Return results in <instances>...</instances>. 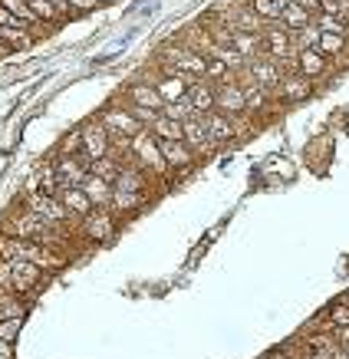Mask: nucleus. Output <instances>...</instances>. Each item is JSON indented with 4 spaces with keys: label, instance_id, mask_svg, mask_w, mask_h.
Here are the masks:
<instances>
[{
    "label": "nucleus",
    "instance_id": "38",
    "mask_svg": "<svg viewBox=\"0 0 349 359\" xmlns=\"http://www.w3.org/2000/svg\"><path fill=\"white\" fill-rule=\"evenodd\" d=\"M27 4H30V11L36 13V17H40L43 23H50V20H56V17H60V13H56V7L50 4V0H27Z\"/></svg>",
    "mask_w": 349,
    "mask_h": 359
},
{
    "label": "nucleus",
    "instance_id": "39",
    "mask_svg": "<svg viewBox=\"0 0 349 359\" xmlns=\"http://www.w3.org/2000/svg\"><path fill=\"white\" fill-rule=\"evenodd\" d=\"M327 316H329V323H333V327H349V300L346 304H336Z\"/></svg>",
    "mask_w": 349,
    "mask_h": 359
},
{
    "label": "nucleus",
    "instance_id": "18",
    "mask_svg": "<svg viewBox=\"0 0 349 359\" xmlns=\"http://www.w3.org/2000/svg\"><path fill=\"white\" fill-rule=\"evenodd\" d=\"M329 60L323 53H317V50H296V73L306 79H320L323 73H327Z\"/></svg>",
    "mask_w": 349,
    "mask_h": 359
},
{
    "label": "nucleus",
    "instance_id": "37",
    "mask_svg": "<svg viewBox=\"0 0 349 359\" xmlns=\"http://www.w3.org/2000/svg\"><path fill=\"white\" fill-rule=\"evenodd\" d=\"M313 23L320 27V33H336V36H349V27L339 17H327V13H317Z\"/></svg>",
    "mask_w": 349,
    "mask_h": 359
},
{
    "label": "nucleus",
    "instance_id": "30",
    "mask_svg": "<svg viewBox=\"0 0 349 359\" xmlns=\"http://www.w3.org/2000/svg\"><path fill=\"white\" fill-rule=\"evenodd\" d=\"M119 172H122V165L116 162V155H106V158L89 162V175H99V178H106V182H116Z\"/></svg>",
    "mask_w": 349,
    "mask_h": 359
},
{
    "label": "nucleus",
    "instance_id": "33",
    "mask_svg": "<svg viewBox=\"0 0 349 359\" xmlns=\"http://www.w3.org/2000/svg\"><path fill=\"white\" fill-rule=\"evenodd\" d=\"M317 43H320V27H317V23H306L303 30L294 33V46H296V50H317Z\"/></svg>",
    "mask_w": 349,
    "mask_h": 359
},
{
    "label": "nucleus",
    "instance_id": "10",
    "mask_svg": "<svg viewBox=\"0 0 349 359\" xmlns=\"http://www.w3.org/2000/svg\"><path fill=\"white\" fill-rule=\"evenodd\" d=\"M99 122H102V126L109 129V135H125V139H132L135 132H142V129H145L142 122L135 119V116H132V112L125 109V106H112V109H106Z\"/></svg>",
    "mask_w": 349,
    "mask_h": 359
},
{
    "label": "nucleus",
    "instance_id": "8",
    "mask_svg": "<svg viewBox=\"0 0 349 359\" xmlns=\"http://www.w3.org/2000/svg\"><path fill=\"white\" fill-rule=\"evenodd\" d=\"M191 83H195V79L188 76V73H178L172 66H165V76H158L152 86L158 89V96H162L165 102H178V99L188 96V86H191Z\"/></svg>",
    "mask_w": 349,
    "mask_h": 359
},
{
    "label": "nucleus",
    "instance_id": "27",
    "mask_svg": "<svg viewBox=\"0 0 349 359\" xmlns=\"http://www.w3.org/2000/svg\"><path fill=\"white\" fill-rule=\"evenodd\" d=\"M240 89H244V102H247V112H261L264 106H267V96H271V93L257 86L251 76L240 83Z\"/></svg>",
    "mask_w": 349,
    "mask_h": 359
},
{
    "label": "nucleus",
    "instance_id": "23",
    "mask_svg": "<svg viewBox=\"0 0 349 359\" xmlns=\"http://www.w3.org/2000/svg\"><path fill=\"white\" fill-rule=\"evenodd\" d=\"M310 349L313 359H349V353L333 337H310Z\"/></svg>",
    "mask_w": 349,
    "mask_h": 359
},
{
    "label": "nucleus",
    "instance_id": "48",
    "mask_svg": "<svg viewBox=\"0 0 349 359\" xmlns=\"http://www.w3.org/2000/svg\"><path fill=\"white\" fill-rule=\"evenodd\" d=\"M50 4L56 7V13H60V17H63V13H73V11H69V0H50Z\"/></svg>",
    "mask_w": 349,
    "mask_h": 359
},
{
    "label": "nucleus",
    "instance_id": "7",
    "mask_svg": "<svg viewBox=\"0 0 349 359\" xmlns=\"http://www.w3.org/2000/svg\"><path fill=\"white\" fill-rule=\"evenodd\" d=\"M247 76L261 89H267V93H277V89H280V79H284V66L273 63L271 56H257V60L247 63Z\"/></svg>",
    "mask_w": 349,
    "mask_h": 359
},
{
    "label": "nucleus",
    "instance_id": "49",
    "mask_svg": "<svg viewBox=\"0 0 349 359\" xmlns=\"http://www.w3.org/2000/svg\"><path fill=\"white\" fill-rule=\"evenodd\" d=\"M296 4H300V7H306L310 13H317V11H320V0H296Z\"/></svg>",
    "mask_w": 349,
    "mask_h": 359
},
{
    "label": "nucleus",
    "instance_id": "9",
    "mask_svg": "<svg viewBox=\"0 0 349 359\" xmlns=\"http://www.w3.org/2000/svg\"><path fill=\"white\" fill-rule=\"evenodd\" d=\"M214 109L224 112V116H231V119H238L240 112H247V102H244V89H240V83H221L218 89H214Z\"/></svg>",
    "mask_w": 349,
    "mask_h": 359
},
{
    "label": "nucleus",
    "instance_id": "25",
    "mask_svg": "<svg viewBox=\"0 0 349 359\" xmlns=\"http://www.w3.org/2000/svg\"><path fill=\"white\" fill-rule=\"evenodd\" d=\"M145 205V191H116L112 188V205L119 215H132V211H139Z\"/></svg>",
    "mask_w": 349,
    "mask_h": 359
},
{
    "label": "nucleus",
    "instance_id": "2",
    "mask_svg": "<svg viewBox=\"0 0 349 359\" xmlns=\"http://www.w3.org/2000/svg\"><path fill=\"white\" fill-rule=\"evenodd\" d=\"M53 224H46L43 218H36L33 211H27L23 208L20 215L11 221V234L13 238H23V241H40V244H50L53 248L56 244V238H53Z\"/></svg>",
    "mask_w": 349,
    "mask_h": 359
},
{
    "label": "nucleus",
    "instance_id": "4",
    "mask_svg": "<svg viewBox=\"0 0 349 359\" xmlns=\"http://www.w3.org/2000/svg\"><path fill=\"white\" fill-rule=\"evenodd\" d=\"M27 211H33L36 218H43L46 224H53V228H60V224L69 221V211L60 205V198L43 195V191H30V198H27Z\"/></svg>",
    "mask_w": 349,
    "mask_h": 359
},
{
    "label": "nucleus",
    "instance_id": "3",
    "mask_svg": "<svg viewBox=\"0 0 349 359\" xmlns=\"http://www.w3.org/2000/svg\"><path fill=\"white\" fill-rule=\"evenodd\" d=\"M162 60H165V66H172L178 73H188V76H205V69H207V56L191 50V46H182V43L165 46Z\"/></svg>",
    "mask_w": 349,
    "mask_h": 359
},
{
    "label": "nucleus",
    "instance_id": "12",
    "mask_svg": "<svg viewBox=\"0 0 349 359\" xmlns=\"http://www.w3.org/2000/svg\"><path fill=\"white\" fill-rule=\"evenodd\" d=\"M56 175H60V185L83 188V182L89 178V162L83 155H60L56 158Z\"/></svg>",
    "mask_w": 349,
    "mask_h": 359
},
{
    "label": "nucleus",
    "instance_id": "36",
    "mask_svg": "<svg viewBox=\"0 0 349 359\" xmlns=\"http://www.w3.org/2000/svg\"><path fill=\"white\" fill-rule=\"evenodd\" d=\"M36 191H43V195H56L60 191V175H56V165L43 168V172L36 175Z\"/></svg>",
    "mask_w": 349,
    "mask_h": 359
},
{
    "label": "nucleus",
    "instance_id": "24",
    "mask_svg": "<svg viewBox=\"0 0 349 359\" xmlns=\"http://www.w3.org/2000/svg\"><path fill=\"white\" fill-rule=\"evenodd\" d=\"M306 23H313V13L306 11V7H300V4H290L284 13H280V27L284 30H290V33H296V30H303Z\"/></svg>",
    "mask_w": 349,
    "mask_h": 359
},
{
    "label": "nucleus",
    "instance_id": "34",
    "mask_svg": "<svg viewBox=\"0 0 349 359\" xmlns=\"http://www.w3.org/2000/svg\"><path fill=\"white\" fill-rule=\"evenodd\" d=\"M247 7H251L257 17H261L264 23H273V20H280V7L273 4V0H247Z\"/></svg>",
    "mask_w": 349,
    "mask_h": 359
},
{
    "label": "nucleus",
    "instance_id": "21",
    "mask_svg": "<svg viewBox=\"0 0 349 359\" xmlns=\"http://www.w3.org/2000/svg\"><path fill=\"white\" fill-rule=\"evenodd\" d=\"M149 132H152L158 142H185V129H182V122L168 119V116H155V122L149 126Z\"/></svg>",
    "mask_w": 349,
    "mask_h": 359
},
{
    "label": "nucleus",
    "instance_id": "15",
    "mask_svg": "<svg viewBox=\"0 0 349 359\" xmlns=\"http://www.w3.org/2000/svg\"><path fill=\"white\" fill-rule=\"evenodd\" d=\"M162 149V158L168 165V172H188L195 165V152L188 149L185 142H158Z\"/></svg>",
    "mask_w": 349,
    "mask_h": 359
},
{
    "label": "nucleus",
    "instance_id": "28",
    "mask_svg": "<svg viewBox=\"0 0 349 359\" xmlns=\"http://www.w3.org/2000/svg\"><path fill=\"white\" fill-rule=\"evenodd\" d=\"M0 7H4V11H11L13 17H17V20H20L23 27H27V30L40 23V17H36V13L30 11V4H27V0H0Z\"/></svg>",
    "mask_w": 349,
    "mask_h": 359
},
{
    "label": "nucleus",
    "instance_id": "41",
    "mask_svg": "<svg viewBox=\"0 0 349 359\" xmlns=\"http://www.w3.org/2000/svg\"><path fill=\"white\" fill-rule=\"evenodd\" d=\"M20 327H23V316H17V320H0V339H13L20 333Z\"/></svg>",
    "mask_w": 349,
    "mask_h": 359
},
{
    "label": "nucleus",
    "instance_id": "52",
    "mask_svg": "<svg viewBox=\"0 0 349 359\" xmlns=\"http://www.w3.org/2000/svg\"><path fill=\"white\" fill-rule=\"evenodd\" d=\"M306 359H313V356H306Z\"/></svg>",
    "mask_w": 349,
    "mask_h": 359
},
{
    "label": "nucleus",
    "instance_id": "29",
    "mask_svg": "<svg viewBox=\"0 0 349 359\" xmlns=\"http://www.w3.org/2000/svg\"><path fill=\"white\" fill-rule=\"evenodd\" d=\"M23 313H27V304L17 300L13 290H0V320H17Z\"/></svg>",
    "mask_w": 349,
    "mask_h": 359
},
{
    "label": "nucleus",
    "instance_id": "22",
    "mask_svg": "<svg viewBox=\"0 0 349 359\" xmlns=\"http://www.w3.org/2000/svg\"><path fill=\"white\" fill-rule=\"evenodd\" d=\"M188 102L195 106L198 116H207V112H214V89L198 79V83H191V86H188Z\"/></svg>",
    "mask_w": 349,
    "mask_h": 359
},
{
    "label": "nucleus",
    "instance_id": "32",
    "mask_svg": "<svg viewBox=\"0 0 349 359\" xmlns=\"http://www.w3.org/2000/svg\"><path fill=\"white\" fill-rule=\"evenodd\" d=\"M346 50V36H336V33H320V43H317V53L329 56H339Z\"/></svg>",
    "mask_w": 349,
    "mask_h": 359
},
{
    "label": "nucleus",
    "instance_id": "26",
    "mask_svg": "<svg viewBox=\"0 0 349 359\" xmlns=\"http://www.w3.org/2000/svg\"><path fill=\"white\" fill-rule=\"evenodd\" d=\"M112 188H116V191H145V172L135 168V165H132V168H122L119 178L112 182Z\"/></svg>",
    "mask_w": 349,
    "mask_h": 359
},
{
    "label": "nucleus",
    "instance_id": "40",
    "mask_svg": "<svg viewBox=\"0 0 349 359\" xmlns=\"http://www.w3.org/2000/svg\"><path fill=\"white\" fill-rule=\"evenodd\" d=\"M125 109H129L132 116H135V119L142 122L145 129H149V126H152V122H155V116H158V112H152V109H142V106H135V102H125Z\"/></svg>",
    "mask_w": 349,
    "mask_h": 359
},
{
    "label": "nucleus",
    "instance_id": "6",
    "mask_svg": "<svg viewBox=\"0 0 349 359\" xmlns=\"http://www.w3.org/2000/svg\"><path fill=\"white\" fill-rule=\"evenodd\" d=\"M79 135H83V158H86V162H96V158L112 155L109 129H106L102 122H89L86 129H79Z\"/></svg>",
    "mask_w": 349,
    "mask_h": 359
},
{
    "label": "nucleus",
    "instance_id": "50",
    "mask_svg": "<svg viewBox=\"0 0 349 359\" xmlns=\"http://www.w3.org/2000/svg\"><path fill=\"white\" fill-rule=\"evenodd\" d=\"M273 4H277V7H280V13H284L287 7H290V4H294V0H273Z\"/></svg>",
    "mask_w": 349,
    "mask_h": 359
},
{
    "label": "nucleus",
    "instance_id": "17",
    "mask_svg": "<svg viewBox=\"0 0 349 359\" xmlns=\"http://www.w3.org/2000/svg\"><path fill=\"white\" fill-rule=\"evenodd\" d=\"M310 93H313V79L300 76V73H284L280 89H277V96L284 99V102H303Z\"/></svg>",
    "mask_w": 349,
    "mask_h": 359
},
{
    "label": "nucleus",
    "instance_id": "47",
    "mask_svg": "<svg viewBox=\"0 0 349 359\" xmlns=\"http://www.w3.org/2000/svg\"><path fill=\"white\" fill-rule=\"evenodd\" d=\"M13 339H0V359H13Z\"/></svg>",
    "mask_w": 349,
    "mask_h": 359
},
{
    "label": "nucleus",
    "instance_id": "46",
    "mask_svg": "<svg viewBox=\"0 0 349 359\" xmlns=\"http://www.w3.org/2000/svg\"><path fill=\"white\" fill-rule=\"evenodd\" d=\"M333 339H336L343 349H349V327H336L333 330Z\"/></svg>",
    "mask_w": 349,
    "mask_h": 359
},
{
    "label": "nucleus",
    "instance_id": "44",
    "mask_svg": "<svg viewBox=\"0 0 349 359\" xmlns=\"http://www.w3.org/2000/svg\"><path fill=\"white\" fill-rule=\"evenodd\" d=\"M13 287V277H11V264L0 261V290H11Z\"/></svg>",
    "mask_w": 349,
    "mask_h": 359
},
{
    "label": "nucleus",
    "instance_id": "43",
    "mask_svg": "<svg viewBox=\"0 0 349 359\" xmlns=\"http://www.w3.org/2000/svg\"><path fill=\"white\" fill-rule=\"evenodd\" d=\"M224 73H228V66H224V63H218V60H207V69H205V76L224 79Z\"/></svg>",
    "mask_w": 349,
    "mask_h": 359
},
{
    "label": "nucleus",
    "instance_id": "16",
    "mask_svg": "<svg viewBox=\"0 0 349 359\" xmlns=\"http://www.w3.org/2000/svg\"><path fill=\"white\" fill-rule=\"evenodd\" d=\"M56 198H60V205L69 211V218H86L89 211H93V201L86 198V191L83 188H69V185H60V191H56Z\"/></svg>",
    "mask_w": 349,
    "mask_h": 359
},
{
    "label": "nucleus",
    "instance_id": "45",
    "mask_svg": "<svg viewBox=\"0 0 349 359\" xmlns=\"http://www.w3.org/2000/svg\"><path fill=\"white\" fill-rule=\"evenodd\" d=\"M76 149H83V135H79V132L63 142V155H76Z\"/></svg>",
    "mask_w": 349,
    "mask_h": 359
},
{
    "label": "nucleus",
    "instance_id": "42",
    "mask_svg": "<svg viewBox=\"0 0 349 359\" xmlns=\"http://www.w3.org/2000/svg\"><path fill=\"white\" fill-rule=\"evenodd\" d=\"M99 7V0H69V11H76V13H89V11H96Z\"/></svg>",
    "mask_w": 349,
    "mask_h": 359
},
{
    "label": "nucleus",
    "instance_id": "53",
    "mask_svg": "<svg viewBox=\"0 0 349 359\" xmlns=\"http://www.w3.org/2000/svg\"><path fill=\"white\" fill-rule=\"evenodd\" d=\"M346 353H349V349H346Z\"/></svg>",
    "mask_w": 349,
    "mask_h": 359
},
{
    "label": "nucleus",
    "instance_id": "11",
    "mask_svg": "<svg viewBox=\"0 0 349 359\" xmlns=\"http://www.w3.org/2000/svg\"><path fill=\"white\" fill-rule=\"evenodd\" d=\"M205 126H207V135H211V142H214V149H221V145H228V142H234L240 135V126L231 116H224V112H207L205 116Z\"/></svg>",
    "mask_w": 349,
    "mask_h": 359
},
{
    "label": "nucleus",
    "instance_id": "20",
    "mask_svg": "<svg viewBox=\"0 0 349 359\" xmlns=\"http://www.w3.org/2000/svg\"><path fill=\"white\" fill-rule=\"evenodd\" d=\"M83 191H86V198L93 201V208H109L112 205V182L99 178V175H89L86 182H83Z\"/></svg>",
    "mask_w": 349,
    "mask_h": 359
},
{
    "label": "nucleus",
    "instance_id": "31",
    "mask_svg": "<svg viewBox=\"0 0 349 359\" xmlns=\"http://www.w3.org/2000/svg\"><path fill=\"white\" fill-rule=\"evenodd\" d=\"M162 116H168V119H174V122H188V119H195L198 112H195V106H191L188 96H185V99H178V102H165Z\"/></svg>",
    "mask_w": 349,
    "mask_h": 359
},
{
    "label": "nucleus",
    "instance_id": "13",
    "mask_svg": "<svg viewBox=\"0 0 349 359\" xmlns=\"http://www.w3.org/2000/svg\"><path fill=\"white\" fill-rule=\"evenodd\" d=\"M11 264V277H13V294H30L33 287L40 283V277H43V271L36 267L33 261H7Z\"/></svg>",
    "mask_w": 349,
    "mask_h": 359
},
{
    "label": "nucleus",
    "instance_id": "35",
    "mask_svg": "<svg viewBox=\"0 0 349 359\" xmlns=\"http://www.w3.org/2000/svg\"><path fill=\"white\" fill-rule=\"evenodd\" d=\"M0 40L7 46H30V30L27 27H0Z\"/></svg>",
    "mask_w": 349,
    "mask_h": 359
},
{
    "label": "nucleus",
    "instance_id": "51",
    "mask_svg": "<svg viewBox=\"0 0 349 359\" xmlns=\"http://www.w3.org/2000/svg\"><path fill=\"white\" fill-rule=\"evenodd\" d=\"M264 359H294V356H287V353H271V356H264Z\"/></svg>",
    "mask_w": 349,
    "mask_h": 359
},
{
    "label": "nucleus",
    "instance_id": "1",
    "mask_svg": "<svg viewBox=\"0 0 349 359\" xmlns=\"http://www.w3.org/2000/svg\"><path fill=\"white\" fill-rule=\"evenodd\" d=\"M129 152L135 155V168H142V172H155V175L168 172V165H165V158H162V149H158V139H155L149 129H142V132H135V135H132Z\"/></svg>",
    "mask_w": 349,
    "mask_h": 359
},
{
    "label": "nucleus",
    "instance_id": "19",
    "mask_svg": "<svg viewBox=\"0 0 349 359\" xmlns=\"http://www.w3.org/2000/svg\"><path fill=\"white\" fill-rule=\"evenodd\" d=\"M129 102L142 106V109H152V112L165 109V99L158 96V89H155L152 83H135V86L129 89Z\"/></svg>",
    "mask_w": 349,
    "mask_h": 359
},
{
    "label": "nucleus",
    "instance_id": "14",
    "mask_svg": "<svg viewBox=\"0 0 349 359\" xmlns=\"http://www.w3.org/2000/svg\"><path fill=\"white\" fill-rule=\"evenodd\" d=\"M182 129H185V145L195 155H207L211 149H214V142H211V135H207L205 116H195V119L182 122Z\"/></svg>",
    "mask_w": 349,
    "mask_h": 359
},
{
    "label": "nucleus",
    "instance_id": "5",
    "mask_svg": "<svg viewBox=\"0 0 349 359\" xmlns=\"http://www.w3.org/2000/svg\"><path fill=\"white\" fill-rule=\"evenodd\" d=\"M79 231H83V238H89L93 244H106V241L116 234V215L106 211V208H93L86 218H83Z\"/></svg>",
    "mask_w": 349,
    "mask_h": 359
}]
</instances>
